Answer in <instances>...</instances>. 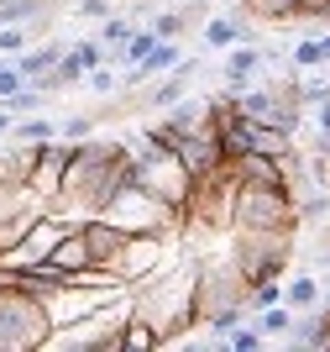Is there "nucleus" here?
I'll return each mask as SVG.
<instances>
[{
	"instance_id": "obj_1",
	"label": "nucleus",
	"mask_w": 330,
	"mask_h": 352,
	"mask_svg": "<svg viewBox=\"0 0 330 352\" xmlns=\"http://www.w3.org/2000/svg\"><path fill=\"white\" fill-rule=\"evenodd\" d=\"M126 179H131L126 142H69V163H63V179H58V195L47 200V210L73 221L100 216Z\"/></svg>"
},
{
	"instance_id": "obj_2",
	"label": "nucleus",
	"mask_w": 330,
	"mask_h": 352,
	"mask_svg": "<svg viewBox=\"0 0 330 352\" xmlns=\"http://www.w3.org/2000/svg\"><path fill=\"white\" fill-rule=\"evenodd\" d=\"M126 310L142 316L158 331V342H173V337H184V331H194L200 326V316H194V263H178V268L163 263L158 274L137 279Z\"/></svg>"
},
{
	"instance_id": "obj_3",
	"label": "nucleus",
	"mask_w": 330,
	"mask_h": 352,
	"mask_svg": "<svg viewBox=\"0 0 330 352\" xmlns=\"http://www.w3.org/2000/svg\"><path fill=\"white\" fill-rule=\"evenodd\" d=\"M294 248V226H231V263L241 268L246 284L278 279L288 268Z\"/></svg>"
},
{
	"instance_id": "obj_4",
	"label": "nucleus",
	"mask_w": 330,
	"mask_h": 352,
	"mask_svg": "<svg viewBox=\"0 0 330 352\" xmlns=\"http://www.w3.org/2000/svg\"><path fill=\"white\" fill-rule=\"evenodd\" d=\"M53 342V316L37 294L0 284V352H37Z\"/></svg>"
},
{
	"instance_id": "obj_5",
	"label": "nucleus",
	"mask_w": 330,
	"mask_h": 352,
	"mask_svg": "<svg viewBox=\"0 0 330 352\" xmlns=\"http://www.w3.org/2000/svg\"><path fill=\"white\" fill-rule=\"evenodd\" d=\"M231 206H236V174L220 163L210 174H194L189 200H184V226H194V232H220V226H231Z\"/></svg>"
},
{
	"instance_id": "obj_6",
	"label": "nucleus",
	"mask_w": 330,
	"mask_h": 352,
	"mask_svg": "<svg viewBox=\"0 0 330 352\" xmlns=\"http://www.w3.org/2000/svg\"><path fill=\"white\" fill-rule=\"evenodd\" d=\"M246 294H252V284L241 279V268L226 258H204V263H194V316H215V310H246Z\"/></svg>"
},
{
	"instance_id": "obj_7",
	"label": "nucleus",
	"mask_w": 330,
	"mask_h": 352,
	"mask_svg": "<svg viewBox=\"0 0 330 352\" xmlns=\"http://www.w3.org/2000/svg\"><path fill=\"white\" fill-rule=\"evenodd\" d=\"M231 226H294V195L283 184H241L236 179Z\"/></svg>"
},
{
	"instance_id": "obj_8",
	"label": "nucleus",
	"mask_w": 330,
	"mask_h": 352,
	"mask_svg": "<svg viewBox=\"0 0 330 352\" xmlns=\"http://www.w3.org/2000/svg\"><path fill=\"white\" fill-rule=\"evenodd\" d=\"M163 263H168V236H158V232H131L110 274H121L126 284H137V279H147V274H158Z\"/></svg>"
},
{
	"instance_id": "obj_9",
	"label": "nucleus",
	"mask_w": 330,
	"mask_h": 352,
	"mask_svg": "<svg viewBox=\"0 0 330 352\" xmlns=\"http://www.w3.org/2000/svg\"><path fill=\"white\" fill-rule=\"evenodd\" d=\"M226 168L241 179V184H283V190H288V163L273 158V153H257V147H246V153L226 158Z\"/></svg>"
},
{
	"instance_id": "obj_10",
	"label": "nucleus",
	"mask_w": 330,
	"mask_h": 352,
	"mask_svg": "<svg viewBox=\"0 0 330 352\" xmlns=\"http://www.w3.org/2000/svg\"><path fill=\"white\" fill-rule=\"evenodd\" d=\"M63 163H69V142H37V163H32V184H27V190L43 200V210H47V200L58 195Z\"/></svg>"
},
{
	"instance_id": "obj_11",
	"label": "nucleus",
	"mask_w": 330,
	"mask_h": 352,
	"mask_svg": "<svg viewBox=\"0 0 330 352\" xmlns=\"http://www.w3.org/2000/svg\"><path fill=\"white\" fill-rule=\"evenodd\" d=\"M32 163H37V142H11V153H0V179H5L11 190H27Z\"/></svg>"
},
{
	"instance_id": "obj_12",
	"label": "nucleus",
	"mask_w": 330,
	"mask_h": 352,
	"mask_svg": "<svg viewBox=\"0 0 330 352\" xmlns=\"http://www.w3.org/2000/svg\"><path fill=\"white\" fill-rule=\"evenodd\" d=\"M58 58H63V43H37V47H21V53H16V69L27 74V85H43Z\"/></svg>"
},
{
	"instance_id": "obj_13",
	"label": "nucleus",
	"mask_w": 330,
	"mask_h": 352,
	"mask_svg": "<svg viewBox=\"0 0 330 352\" xmlns=\"http://www.w3.org/2000/svg\"><path fill=\"white\" fill-rule=\"evenodd\" d=\"M262 58H268V53H257L252 43H231V58H226V85H231V95H241V89H246V79L262 69Z\"/></svg>"
},
{
	"instance_id": "obj_14",
	"label": "nucleus",
	"mask_w": 330,
	"mask_h": 352,
	"mask_svg": "<svg viewBox=\"0 0 330 352\" xmlns=\"http://www.w3.org/2000/svg\"><path fill=\"white\" fill-rule=\"evenodd\" d=\"M152 347H163L158 342V331H152V326L142 321V316H121V352H152Z\"/></svg>"
},
{
	"instance_id": "obj_15",
	"label": "nucleus",
	"mask_w": 330,
	"mask_h": 352,
	"mask_svg": "<svg viewBox=\"0 0 330 352\" xmlns=\"http://www.w3.org/2000/svg\"><path fill=\"white\" fill-rule=\"evenodd\" d=\"M158 43H163V37H158V32H152V27L131 32L126 43H121V63H126V69H137V63H142V58H147V53H152V47H158Z\"/></svg>"
},
{
	"instance_id": "obj_16",
	"label": "nucleus",
	"mask_w": 330,
	"mask_h": 352,
	"mask_svg": "<svg viewBox=\"0 0 330 352\" xmlns=\"http://www.w3.org/2000/svg\"><path fill=\"white\" fill-rule=\"evenodd\" d=\"M288 326H294V305L288 300H273V305H262V337H288Z\"/></svg>"
},
{
	"instance_id": "obj_17",
	"label": "nucleus",
	"mask_w": 330,
	"mask_h": 352,
	"mask_svg": "<svg viewBox=\"0 0 330 352\" xmlns=\"http://www.w3.org/2000/svg\"><path fill=\"white\" fill-rule=\"evenodd\" d=\"M43 11H47V0H0V27H27Z\"/></svg>"
},
{
	"instance_id": "obj_18",
	"label": "nucleus",
	"mask_w": 330,
	"mask_h": 352,
	"mask_svg": "<svg viewBox=\"0 0 330 352\" xmlns=\"http://www.w3.org/2000/svg\"><path fill=\"white\" fill-rule=\"evenodd\" d=\"M241 11L257 16V21H288L299 11V0H241Z\"/></svg>"
},
{
	"instance_id": "obj_19",
	"label": "nucleus",
	"mask_w": 330,
	"mask_h": 352,
	"mask_svg": "<svg viewBox=\"0 0 330 352\" xmlns=\"http://www.w3.org/2000/svg\"><path fill=\"white\" fill-rule=\"evenodd\" d=\"M241 37H246V27H241V21H231V16H215V21L204 27V43H210V47H231V43H241Z\"/></svg>"
},
{
	"instance_id": "obj_20",
	"label": "nucleus",
	"mask_w": 330,
	"mask_h": 352,
	"mask_svg": "<svg viewBox=\"0 0 330 352\" xmlns=\"http://www.w3.org/2000/svg\"><path fill=\"white\" fill-rule=\"evenodd\" d=\"M47 137H58V126L47 116H27L11 126V142H47Z\"/></svg>"
},
{
	"instance_id": "obj_21",
	"label": "nucleus",
	"mask_w": 330,
	"mask_h": 352,
	"mask_svg": "<svg viewBox=\"0 0 330 352\" xmlns=\"http://www.w3.org/2000/svg\"><path fill=\"white\" fill-rule=\"evenodd\" d=\"M69 58L89 74V69H100V63H110V47H105L100 37H95V43H73V47H69Z\"/></svg>"
},
{
	"instance_id": "obj_22",
	"label": "nucleus",
	"mask_w": 330,
	"mask_h": 352,
	"mask_svg": "<svg viewBox=\"0 0 330 352\" xmlns=\"http://www.w3.org/2000/svg\"><path fill=\"white\" fill-rule=\"evenodd\" d=\"M283 300H288V305H299V310H309V305L320 300V284L309 279V274H299V279H294V284L283 289Z\"/></svg>"
},
{
	"instance_id": "obj_23",
	"label": "nucleus",
	"mask_w": 330,
	"mask_h": 352,
	"mask_svg": "<svg viewBox=\"0 0 330 352\" xmlns=\"http://www.w3.org/2000/svg\"><path fill=\"white\" fill-rule=\"evenodd\" d=\"M131 32H137V21H131V16H105V32H100V43L105 47H121L131 37Z\"/></svg>"
},
{
	"instance_id": "obj_24",
	"label": "nucleus",
	"mask_w": 330,
	"mask_h": 352,
	"mask_svg": "<svg viewBox=\"0 0 330 352\" xmlns=\"http://www.w3.org/2000/svg\"><path fill=\"white\" fill-rule=\"evenodd\" d=\"M43 95H47L43 85H27V89H16V95H11L5 105H11V116H32V111L43 105Z\"/></svg>"
},
{
	"instance_id": "obj_25",
	"label": "nucleus",
	"mask_w": 330,
	"mask_h": 352,
	"mask_svg": "<svg viewBox=\"0 0 330 352\" xmlns=\"http://www.w3.org/2000/svg\"><path fill=\"white\" fill-rule=\"evenodd\" d=\"M189 27V16H184V6H173V11H163L158 21H152V32H158V37H178V32Z\"/></svg>"
},
{
	"instance_id": "obj_26",
	"label": "nucleus",
	"mask_w": 330,
	"mask_h": 352,
	"mask_svg": "<svg viewBox=\"0 0 330 352\" xmlns=\"http://www.w3.org/2000/svg\"><path fill=\"white\" fill-rule=\"evenodd\" d=\"M89 132H95V116H69L63 126H58V137H63V142H84Z\"/></svg>"
},
{
	"instance_id": "obj_27",
	"label": "nucleus",
	"mask_w": 330,
	"mask_h": 352,
	"mask_svg": "<svg viewBox=\"0 0 330 352\" xmlns=\"http://www.w3.org/2000/svg\"><path fill=\"white\" fill-rule=\"evenodd\" d=\"M16 89H27V74L16 69V63H0V100H11Z\"/></svg>"
},
{
	"instance_id": "obj_28",
	"label": "nucleus",
	"mask_w": 330,
	"mask_h": 352,
	"mask_svg": "<svg viewBox=\"0 0 330 352\" xmlns=\"http://www.w3.org/2000/svg\"><path fill=\"white\" fill-rule=\"evenodd\" d=\"M27 37H32L27 27H0V53H5V58H16V53L27 47Z\"/></svg>"
},
{
	"instance_id": "obj_29",
	"label": "nucleus",
	"mask_w": 330,
	"mask_h": 352,
	"mask_svg": "<svg viewBox=\"0 0 330 352\" xmlns=\"http://www.w3.org/2000/svg\"><path fill=\"white\" fill-rule=\"evenodd\" d=\"M294 63H299V69H320V63H325V47H320V37H315V43H299V47H294Z\"/></svg>"
},
{
	"instance_id": "obj_30",
	"label": "nucleus",
	"mask_w": 330,
	"mask_h": 352,
	"mask_svg": "<svg viewBox=\"0 0 330 352\" xmlns=\"http://www.w3.org/2000/svg\"><path fill=\"white\" fill-rule=\"evenodd\" d=\"M231 347H236V352H257L262 347V331H241V326H236V331H231Z\"/></svg>"
},
{
	"instance_id": "obj_31",
	"label": "nucleus",
	"mask_w": 330,
	"mask_h": 352,
	"mask_svg": "<svg viewBox=\"0 0 330 352\" xmlns=\"http://www.w3.org/2000/svg\"><path fill=\"white\" fill-rule=\"evenodd\" d=\"M84 79H89V89H95V95H110V89H115V74L105 69V63H100V69H89Z\"/></svg>"
},
{
	"instance_id": "obj_32",
	"label": "nucleus",
	"mask_w": 330,
	"mask_h": 352,
	"mask_svg": "<svg viewBox=\"0 0 330 352\" xmlns=\"http://www.w3.org/2000/svg\"><path fill=\"white\" fill-rule=\"evenodd\" d=\"M32 190H11V184H5V179H0V210H11L16 200H27Z\"/></svg>"
},
{
	"instance_id": "obj_33",
	"label": "nucleus",
	"mask_w": 330,
	"mask_h": 352,
	"mask_svg": "<svg viewBox=\"0 0 330 352\" xmlns=\"http://www.w3.org/2000/svg\"><path fill=\"white\" fill-rule=\"evenodd\" d=\"M79 16H110V0H79Z\"/></svg>"
},
{
	"instance_id": "obj_34",
	"label": "nucleus",
	"mask_w": 330,
	"mask_h": 352,
	"mask_svg": "<svg viewBox=\"0 0 330 352\" xmlns=\"http://www.w3.org/2000/svg\"><path fill=\"white\" fill-rule=\"evenodd\" d=\"M315 111H320V137L330 142V95H325V100H315Z\"/></svg>"
},
{
	"instance_id": "obj_35",
	"label": "nucleus",
	"mask_w": 330,
	"mask_h": 352,
	"mask_svg": "<svg viewBox=\"0 0 330 352\" xmlns=\"http://www.w3.org/2000/svg\"><path fill=\"white\" fill-rule=\"evenodd\" d=\"M5 132H11V116H5V111H0V137H5Z\"/></svg>"
},
{
	"instance_id": "obj_36",
	"label": "nucleus",
	"mask_w": 330,
	"mask_h": 352,
	"mask_svg": "<svg viewBox=\"0 0 330 352\" xmlns=\"http://www.w3.org/2000/svg\"><path fill=\"white\" fill-rule=\"evenodd\" d=\"M320 47H325V63H330V37H320Z\"/></svg>"
},
{
	"instance_id": "obj_37",
	"label": "nucleus",
	"mask_w": 330,
	"mask_h": 352,
	"mask_svg": "<svg viewBox=\"0 0 330 352\" xmlns=\"http://www.w3.org/2000/svg\"><path fill=\"white\" fill-rule=\"evenodd\" d=\"M0 63H5V53H0Z\"/></svg>"
}]
</instances>
